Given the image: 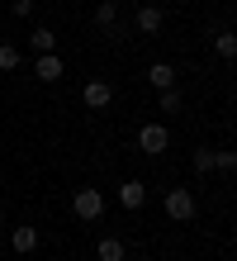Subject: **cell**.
I'll list each match as a JSON object with an SVG mask.
<instances>
[{"instance_id":"obj_13","label":"cell","mask_w":237,"mask_h":261,"mask_svg":"<svg viewBox=\"0 0 237 261\" xmlns=\"http://www.w3.org/2000/svg\"><path fill=\"white\" fill-rule=\"evenodd\" d=\"M214 53L223 57V62H232V57H237V34H232V29H223V34H214Z\"/></svg>"},{"instance_id":"obj_10","label":"cell","mask_w":237,"mask_h":261,"mask_svg":"<svg viewBox=\"0 0 237 261\" xmlns=\"http://www.w3.org/2000/svg\"><path fill=\"white\" fill-rule=\"evenodd\" d=\"M176 81H180V76H176V67H171V62H152V67H147V86H156V90H171Z\"/></svg>"},{"instance_id":"obj_3","label":"cell","mask_w":237,"mask_h":261,"mask_svg":"<svg viewBox=\"0 0 237 261\" xmlns=\"http://www.w3.org/2000/svg\"><path fill=\"white\" fill-rule=\"evenodd\" d=\"M71 209H76V219H81V223H95L104 214V195L95 190V186H81V190L71 195Z\"/></svg>"},{"instance_id":"obj_17","label":"cell","mask_w":237,"mask_h":261,"mask_svg":"<svg viewBox=\"0 0 237 261\" xmlns=\"http://www.w3.org/2000/svg\"><path fill=\"white\" fill-rule=\"evenodd\" d=\"M34 10H38V0H14V5H10V14H14V19H29Z\"/></svg>"},{"instance_id":"obj_12","label":"cell","mask_w":237,"mask_h":261,"mask_svg":"<svg viewBox=\"0 0 237 261\" xmlns=\"http://www.w3.org/2000/svg\"><path fill=\"white\" fill-rule=\"evenodd\" d=\"M95 256H100V261H123L128 247H123V238H100V242H95Z\"/></svg>"},{"instance_id":"obj_5","label":"cell","mask_w":237,"mask_h":261,"mask_svg":"<svg viewBox=\"0 0 237 261\" xmlns=\"http://www.w3.org/2000/svg\"><path fill=\"white\" fill-rule=\"evenodd\" d=\"M138 34L142 38H152V34H162V24H166V14H162V5H142V0H138Z\"/></svg>"},{"instance_id":"obj_7","label":"cell","mask_w":237,"mask_h":261,"mask_svg":"<svg viewBox=\"0 0 237 261\" xmlns=\"http://www.w3.org/2000/svg\"><path fill=\"white\" fill-rule=\"evenodd\" d=\"M81 100H86V110H109V100H114V86H109V81H86Z\"/></svg>"},{"instance_id":"obj_9","label":"cell","mask_w":237,"mask_h":261,"mask_svg":"<svg viewBox=\"0 0 237 261\" xmlns=\"http://www.w3.org/2000/svg\"><path fill=\"white\" fill-rule=\"evenodd\" d=\"M95 24H100L109 38H119V5L114 0H100V5H95Z\"/></svg>"},{"instance_id":"obj_2","label":"cell","mask_w":237,"mask_h":261,"mask_svg":"<svg viewBox=\"0 0 237 261\" xmlns=\"http://www.w3.org/2000/svg\"><path fill=\"white\" fill-rule=\"evenodd\" d=\"M190 166H195L199 176L232 171V152H218V147H195V152H190Z\"/></svg>"},{"instance_id":"obj_16","label":"cell","mask_w":237,"mask_h":261,"mask_svg":"<svg viewBox=\"0 0 237 261\" xmlns=\"http://www.w3.org/2000/svg\"><path fill=\"white\" fill-rule=\"evenodd\" d=\"M156 110H162V114H180V86L162 90V100H156Z\"/></svg>"},{"instance_id":"obj_20","label":"cell","mask_w":237,"mask_h":261,"mask_svg":"<svg viewBox=\"0 0 237 261\" xmlns=\"http://www.w3.org/2000/svg\"><path fill=\"white\" fill-rule=\"evenodd\" d=\"M0 242H5V233H0Z\"/></svg>"},{"instance_id":"obj_8","label":"cell","mask_w":237,"mask_h":261,"mask_svg":"<svg viewBox=\"0 0 237 261\" xmlns=\"http://www.w3.org/2000/svg\"><path fill=\"white\" fill-rule=\"evenodd\" d=\"M38 242H43V238H38V228H34V223H19V228H14V233H10V247L19 252V256L38 252Z\"/></svg>"},{"instance_id":"obj_1","label":"cell","mask_w":237,"mask_h":261,"mask_svg":"<svg viewBox=\"0 0 237 261\" xmlns=\"http://www.w3.org/2000/svg\"><path fill=\"white\" fill-rule=\"evenodd\" d=\"M162 209H166V219H171V223H190V219H195V214H199V204H195V190H185V186L166 190Z\"/></svg>"},{"instance_id":"obj_4","label":"cell","mask_w":237,"mask_h":261,"mask_svg":"<svg viewBox=\"0 0 237 261\" xmlns=\"http://www.w3.org/2000/svg\"><path fill=\"white\" fill-rule=\"evenodd\" d=\"M166 147H171V128H166V124H142V128H138V152L162 157Z\"/></svg>"},{"instance_id":"obj_18","label":"cell","mask_w":237,"mask_h":261,"mask_svg":"<svg viewBox=\"0 0 237 261\" xmlns=\"http://www.w3.org/2000/svg\"><path fill=\"white\" fill-rule=\"evenodd\" d=\"M232 171H237V152H232Z\"/></svg>"},{"instance_id":"obj_14","label":"cell","mask_w":237,"mask_h":261,"mask_svg":"<svg viewBox=\"0 0 237 261\" xmlns=\"http://www.w3.org/2000/svg\"><path fill=\"white\" fill-rule=\"evenodd\" d=\"M29 48L34 53H57V34L52 29H34V34H29Z\"/></svg>"},{"instance_id":"obj_6","label":"cell","mask_w":237,"mask_h":261,"mask_svg":"<svg viewBox=\"0 0 237 261\" xmlns=\"http://www.w3.org/2000/svg\"><path fill=\"white\" fill-rule=\"evenodd\" d=\"M34 76L52 86V81H62V76H67V62H62L57 53H38V62H34Z\"/></svg>"},{"instance_id":"obj_19","label":"cell","mask_w":237,"mask_h":261,"mask_svg":"<svg viewBox=\"0 0 237 261\" xmlns=\"http://www.w3.org/2000/svg\"><path fill=\"white\" fill-rule=\"evenodd\" d=\"M232 71H237V57H232Z\"/></svg>"},{"instance_id":"obj_11","label":"cell","mask_w":237,"mask_h":261,"mask_svg":"<svg viewBox=\"0 0 237 261\" xmlns=\"http://www.w3.org/2000/svg\"><path fill=\"white\" fill-rule=\"evenodd\" d=\"M119 204H123V209H142V204H147L142 180H123V186H119Z\"/></svg>"},{"instance_id":"obj_21","label":"cell","mask_w":237,"mask_h":261,"mask_svg":"<svg viewBox=\"0 0 237 261\" xmlns=\"http://www.w3.org/2000/svg\"><path fill=\"white\" fill-rule=\"evenodd\" d=\"M0 19H5V14H0Z\"/></svg>"},{"instance_id":"obj_15","label":"cell","mask_w":237,"mask_h":261,"mask_svg":"<svg viewBox=\"0 0 237 261\" xmlns=\"http://www.w3.org/2000/svg\"><path fill=\"white\" fill-rule=\"evenodd\" d=\"M19 62H24V53L14 48V43H0V71H14Z\"/></svg>"}]
</instances>
